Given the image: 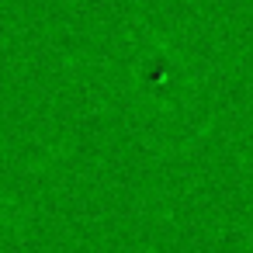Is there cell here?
Returning a JSON list of instances; mask_svg holds the SVG:
<instances>
[{"mask_svg": "<svg viewBox=\"0 0 253 253\" xmlns=\"http://www.w3.org/2000/svg\"><path fill=\"white\" fill-rule=\"evenodd\" d=\"M135 97L163 115H177L191 101V66L167 42H149L132 56Z\"/></svg>", "mask_w": 253, "mask_h": 253, "instance_id": "cell-1", "label": "cell"}]
</instances>
